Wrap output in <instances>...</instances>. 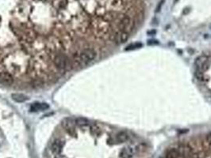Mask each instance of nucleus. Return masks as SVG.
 <instances>
[{
  "label": "nucleus",
  "mask_w": 211,
  "mask_h": 158,
  "mask_svg": "<svg viewBox=\"0 0 211 158\" xmlns=\"http://www.w3.org/2000/svg\"><path fill=\"white\" fill-rule=\"evenodd\" d=\"M75 120H76V125H78L80 126H85L89 124V120L84 117L76 118Z\"/></svg>",
  "instance_id": "2eb2a0df"
},
{
  "label": "nucleus",
  "mask_w": 211,
  "mask_h": 158,
  "mask_svg": "<svg viewBox=\"0 0 211 158\" xmlns=\"http://www.w3.org/2000/svg\"><path fill=\"white\" fill-rule=\"evenodd\" d=\"M129 32H124V31H119L114 35V41L117 44H124L128 41Z\"/></svg>",
  "instance_id": "423d86ee"
},
{
  "label": "nucleus",
  "mask_w": 211,
  "mask_h": 158,
  "mask_svg": "<svg viewBox=\"0 0 211 158\" xmlns=\"http://www.w3.org/2000/svg\"><path fill=\"white\" fill-rule=\"evenodd\" d=\"M54 63L55 66L61 71H63L66 68L67 66V59L63 54H58L56 55V57L54 59Z\"/></svg>",
  "instance_id": "20e7f679"
},
{
  "label": "nucleus",
  "mask_w": 211,
  "mask_h": 158,
  "mask_svg": "<svg viewBox=\"0 0 211 158\" xmlns=\"http://www.w3.org/2000/svg\"><path fill=\"white\" fill-rule=\"evenodd\" d=\"M194 75H195V77H197L198 80H200V81H203V79H204V75H203V72H201V71H197V70H196L195 73H194Z\"/></svg>",
  "instance_id": "f3484780"
},
{
  "label": "nucleus",
  "mask_w": 211,
  "mask_h": 158,
  "mask_svg": "<svg viewBox=\"0 0 211 158\" xmlns=\"http://www.w3.org/2000/svg\"><path fill=\"white\" fill-rule=\"evenodd\" d=\"M0 83L4 86H11L14 83V77L10 73L3 72L0 73Z\"/></svg>",
  "instance_id": "39448f33"
},
{
  "label": "nucleus",
  "mask_w": 211,
  "mask_h": 158,
  "mask_svg": "<svg viewBox=\"0 0 211 158\" xmlns=\"http://www.w3.org/2000/svg\"><path fill=\"white\" fill-rule=\"evenodd\" d=\"M206 142H207L208 144L211 145V132H209V133H208L207 135H206Z\"/></svg>",
  "instance_id": "aec40b11"
},
{
  "label": "nucleus",
  "mask_w": 211,
  "mask_h": 158,
  "mask_svg": "<svg viewBox=\"0 0 211 158\" xmlns=\"http://www.w3.org/2000/svg\"><path fill=\"white\" fill-rule=\"evenodd\" d=\"M179 156L180 155L177 149H171L167 150L165 155V158H179Z\"/></svg>",
  "instance_id": "4468645a"
},
{
  "label": "nucleus",
  "mask_w": 211,
  "mask_h": 158,
  "mask_svg": "<svg viewBox=\"0 0 211 158\" xmlns=\"http://www.w3.org/2000/svg\"><path fill=\"white\" fill-rule=\"evenodd\" d=\"M179 151L180 156H182L184 158H187L191 156V148L188 146V145H181L179 146V149H177Z\"/></svg>",
  "instance_id": "6e6552de"
},
{
  "label": "nucleus",
  "mask_w": 211,
  "mask_h": 158,
  "mask_svg": "<svg viewBox=\"0 0 211 158\" xmlns=\"http://www.w3.org/2000/svg\"><path fill=\"white\" fill-rule=\"evenodd\" d=\"M158 44H159V42L156 40H149L147 42V44H149V45H156Z\"/></svg>",
  "instance_id": "6ab92c4d"
},
{
  "label": "nucleus",
  "mask_w": 211,
  "mask_h": 158,
  "mask_svg": "<svg viewBox=\"0 0 211 158\" xmlns=\"http://www.w3.org/2000/svg\"><path fill=\"white\" fill-rule=\"evenodd\" d=\"M132 27H133V21L129 16H124L118 22V28L120 29V31L128 32Z\"/></svg>",
  "instance_id": "7ed1b4c3"
},
{
  "label": "nucleus",
  "mask_w": 211,
  "mask_h": 158,
  "mask_svg": "<svg viewBox=\"0 0 211 158\" xmlns=\"http://www.w3.org/2000/svg\"><path fill=\"white\" fill-rule=\"evenodd\" d=\"M164 158H165V157H164Z\"/></svg>",
  "instance_id": "5701e85b"
},
{
  "label": "nucleus",
  "mask_w": 211,
  "mask_h": 158,
  "mask_svg": "<svg viewBox=\"0 0 211 158\" xmlns=\"http://www.w3.org/2000/svg\"><path fill=\"white\" fill-rule=\"evenodd\" d=\"M63 147H64V141L61 139H56L52 144L51 150L55 154H59L62 151Z\"/></svg>",
  "instance_id": "1a4fd4ad"
},
{
  "label": "nucleus",
  "mask_w": 211,
  "mask_h": 158,
  "mask_svg": "<svg viewBox=\"0 0 211 158\" xmlns=\"http://www.w3.org/2000/svg\"><path fill=\"white\" fill-rule=\"evenodd\" d=\"M164 2V0H161V2L158 3V5H157V7H156V13L157 12H159L160 10H161V7H162Z\"/></svg>",
  "instance_id": "a211bd4d"
},
{
  "label": "nucleus",
  "mask_w": 211,
  "mask_h": 158,
  "mask_svg": "<svg viewBox=\"0 0 211 158\" xmlns=\"http://www.w3.org/2000/svg\"><path fill=\"white\" fill-rule=\"evenodd\" d=\"M143 44L142 43L140 42H136V43H133V44H130L125 47V51H134V50H137V49L141 48Z\"/></svg>",
  "instance_id": "dca6fc26"
},
{
  "label": "nucleus",
  "mask_w": 211,
  "mask_h": 158,
  "mask_svg": "<svg viewBox=\"0 0 211 158\" xmlns=\"http://www.w3.org/2000/svg\"><path fill=\"white\" fill-rule=\"evenodd\" d=\"M11 98L14 100V101H16V102L18 103L25 102V101L29 100V97H28L27 96L22 94V93H13V94L11 95Z\"/></svg>",
  "instance_id": "f8f14e48"
},
{
  "label": "nucleus",
  "mask_w": 211,
  "mask_h": 158,
  "mask_svg": "<svg viewBox=\"0 0 211 158\" xmlns=\"http://www.w3.org/2000/svg\"><path fill=\"white\" fill-rule=\"evenodd\" d=\"M49 104L46 103H34L31 104L29 109L32 112H37V111H45V110L49 109Z\"/></svg>",
  "instance_id": "0eeeda50"
},
{
  "label": "nucleus",
  "mask_w": 211,
  "mask_h": 158,
  "mask_svg": "<svg viewBox=\"0 0 211 158\" xmlns=\"http://www.w3.org/2000/svg\"><path fill=\"white\" fill-rule=\"evenodd\" d=\"M128 139H129L128 134H127L126 132H124V131L119 132V133L116 135V140L119 143L125 142V141H128Z\"/></svg>",
  "instance_id": "ddd939ff"
},
{
  "label": "nucleus",
  "mask_w": 211,
  "mask_h": 158,
  "mask_svg": "<svg viewBox=\"0 0 211 158\" xmlns=\"http://www.w3.org/2000/svg\"><path fill=\"white\" fill-rule=\"evenodd\" d=\"M209 28H210V29H211V25H209Z\"/></svg>",
  "instance_id": "4be33fe9"
},
{
  "label": "nucleus",
  "mask_w": 211,
  "mask_h": 158,
  "mask_svg": "<svg viewBox=\"0 0 211 158\" xmlns=\"http://www.w3.org/2000/svg\"><path fill=\"white\" fill-rule=\"evenodd\" d=\"M134 156V150L131 147H125L120 152V158H132Z\"/></svg>",
  "instance_id": "9b49d317"
},
{
  "label": "nucleus",
  "mask_w": 211,
  "mask_h": 158,
  "mask_svg": "<svg viewBox=\"0 0 211 158\" xmlns=\"http://www.w3.org/2000/svg\"><path fill=\"white\" fill-rule=\"evenodd\" d=\"M156 30H152V31H149L148 32V34H149V35H152V34H155L156 33Z\"/></svg>",
  "instance_id": "412c9836"
},
{
  "label": "nucleus",
  "mask_w": 211,
  "mask_h": 158,
  "mask_svg": "<svg viewBox=\"0 0 211 158\" xmlns=\"http://www.w3.org/2000/svg\"><path fill=\"white\" fill-rule=\"evenodd\" d=\"M194 67L197 71H199L201 72L206 71L209 67V57L205 55L197 57L194 61Z\"/></svg>",
  "instance_id": "f03ea898"
},
{
  "label": "nucleus",
  "mask_w": 211,
  "mask_h": 158,
  "mask_svg": "<svg viewBox=\"0 0 211 158\" xmlns=\"http://www.w3.org/2000/svg\"><path fill=\"white\" fill-rule=\"evenodd\" d=\"M76 125V120L71 118H65L62 121V126L69 132V131H73Z\"/></svg>",
  "instance_id": "9d476101"
},
{
  "label": "nucleus",
  "mask_w": 211,
  "mask_h": 158,
  "mask_svg": "<svg viewBox=\"0 0 211 158\" xmlns=\"http://www.w3.org/2000/svg\"><path fill=\"white\" fill-rule=\"evenodd\" d=\"M97 56V53L94 49L87 48L83 50L80 53V57H79V61L80 63L83 66H86L87 64L91 63L95 59Z\"/></svg>",
  "instance_id": "f257e3e1"
}]
</instances>
